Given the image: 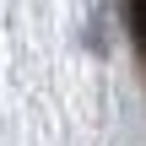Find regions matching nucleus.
<instances>
[{
  "instance_id": "obj_1",
  "label": "nucleus",
  "mask_w": 146,
  "mask_h": 146,
  "mask_svg": "<svg viewBox=\"0 0 146 146\" xmlns=\"http://www.w3.org/2000/svg\"><path fill=\"white\" fill-rule=\"evenodd\" d=\"M135 27H141V38H146V0H135Z\"/></svg>"
}]
</instances>
